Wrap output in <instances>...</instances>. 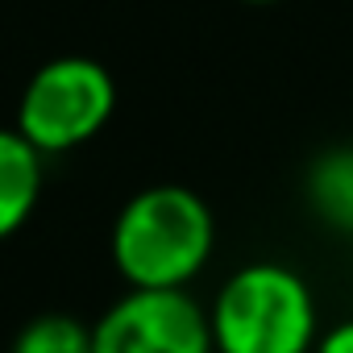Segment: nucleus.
Listing matches in <instances>:
<instances>
[{
	"label": "nucleus",
	"instance_id": "obj_2",
	"mask_svg": "<svg viewBox=\"0 0 353 353\" xmlns=\"http://www.w3.org/2000/svg\"><path fill=\"white\" fill-rule=\"evenodd\" d=\"M216 353H312L320 341L316 295L283 262H250L225 279L208 307Z\"/></svg>",
	"mask_w": 353,
	"mask_h": 353
},
{
	"label": "nucleus",
	"instance_id": "obj_6",
	"mask_svg": "<svg viewBox=\"0 0 353 353\" xmlns=\"http://www.w3.org/2000/svg\"><path fill=\"white\" fill-rule=\"evenodd\" d=\"M303 196L324 229L353 237V145H332L307 166Z\"/></svg>",
	"mask_w": 353,
	"mask_h": 353
},
{
	"label": "nucleus",
	"instance_id": "obj_7",
	"mask_svg": "<svg viewBox=\"0 0 353 353\" xmlns=\"http://www.w3.org/2000/svg\"><path fill=\"white\" fill-rule=\"evenodd\" d=\"M9 353H96V345H92V328L88 324H79L75 316L50 312V316L30 320L13 336Z\"/></svg>",
	"mask_w": 353,
	"mask_h": 353
},
{
	"label": "nucleus",
	"instance_id": "obj_1",
	"mask_svg": "<svg viewBox=\"0 0 353 353\" xmlns=\"http://www.w3.org/2000/svg\"><path fill=\"white\" fill-rule=\"evenodd\" d=\"M216 221L212 208L179 188L158 183L137 192L112 225V266L129 287L174 291L188 287L212 258Z\"/></svg>",
	"mask_w": 353,
	"mask_h": 353
},
{
	"label": "nucleus",
	"instance_id": "obj_3",
	"mask_svg": "<svg viewBox=\"0 0 353 353\" xmlns=\"http://www.w3.org/2000/svg\"><path fill=\"white\" fill-rule=\"evenodd\" d=\"M117 108L112 75L83 54H63L42 63L17 104V129L42 154H67L88 145Z\"/></svg>",
	"mask_w": 353,
	"mask_h": 353
},
{
	"label": "nucleus",
	"instance_id": "obj_8",
	"mask_svg": "<svg viewBox=\"0 0 353 353\" xmlns=\"http://www.w3.org/2000/svg\"><path fill=\"white\" fill-rule=\"evenodd\" d=\"M312 353H353V320H341L328 332H320Z\"/></svg>",
	"mask_w": 353,
	"mask_h": 353
},
{
	"label": "nucleus",
	"instance_id": "obj_5",
	"mask_svg": "<svg viewBox=\"0 0 353 353\" xmlns=\"http://www.w3.org/2000/svg\"><path fill=\"white\" fill-rule=\"evenodd\" d=\"M42 196V150L21 129H0V241L13 237Z\"/></svg>",
	"mask_w": 353,
	"mask_h": 353
},
{
	"label": "nucleus",
	"instance_id": "obj_9",
	"mask_svg": "<svg viewBox=\"0 0 353 353\" xmlns=\"http://www.w3.org/2000/svg\"><path fill=\"white\" fill-rule=\"evenodd\" d=\"M245 5H279V0H245Z\"/></svg>",
	"mask_w": 353,
	"mask_h": 353
},
{
	"label": "nucleus",
	"instance_id": "obj_4",
	"mask_svg": "<svg viewBox=\"0 0 353 353\" xmlns=\"http://www.w3.org/2000/svg\"><path fill=\"white\" fill-rule=\"evenodd\" d=\"M92 345L96 353H216L208 312L188 287H129L92 324Z\"/></svg>",
	"mask_w": 353,
	"mask_h": 353
}]
</instances>
